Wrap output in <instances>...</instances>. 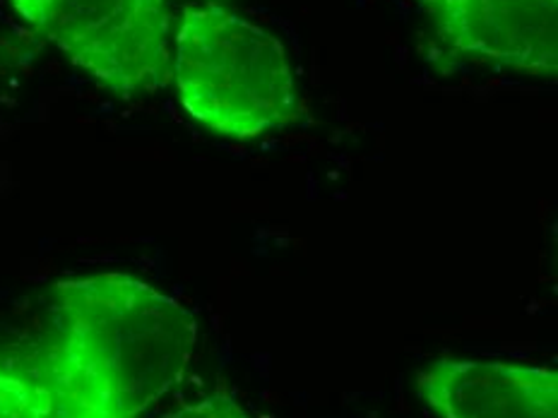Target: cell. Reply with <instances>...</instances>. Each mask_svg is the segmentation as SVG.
I'll use <instances>...</instances> for the list:
<instances>
[{
	"label": "cell",
	"mask_w": 558,
	"mask_h": 418,
	"mask_svg": "<svg viewBox=\"0 0 558 418\" xmlns=\"http://www.w3.org/2000/svg\"><path fill=\"white\" fill-rule=\"evenodd\" d=\"M56 340L29 373L53 418H140L179 385L193 361L189 308L131 274L53 286Z\"/></svg>",
	"instance_id": "1"
},
{
	"label": "cell",
	"mask_w": 558,
	"mask_h": 418,
	"mask_svg": "<svg viewBox=\"0 0 558 418\" xmlns=\"http://www.w3.org/2000/svg\"><path fill=\"white\" fill-rule=\"evenodd\" d=\"M171 83L193 121L236 143L284 131L301 115L284 44L215 0L181 13Z\"/></svg>",
	"instance_id": "2"
},
{
	"label": "cell",
	"mask_w": 558,
	"mask_h": 418,
	"mask_svg": "<svg viewBox=\"0 0 558 418\" xmlns=\"http://www.w3.org/2000/svg\"><path fill=\"white\" fill-rule=\"evenodd\" d=\"M13 8L113 95H153L171 83L169 0H17Z\"/></svg>",
	"instance_id": "3"
},
{
	"label": "cell",
	"mask_w": 558,
	"mask_h": 418,
	"mask_svg": "<svg viewBox=\"0 0 558 418\" xmlns=\"http://www.w3.org/2000/svg\"><path fill=\"white\" fill-rule=\"evenodd\" d=\"M458 56L518 73H558V0H416Z\"/></svg>",
	"instance_id": "4"
},
{
	"label": "cell",
	"mask_w": 558,
	"mask_h": 418,
	"mask_svg": "<svg viewBox=\"0 0 558 418\" xmlns=\"http://www.w3.org/2000/svg\"><path fill=\"white\" fill-rule=\"evenodd\" d=\"M416 390L438 418H558V376L539 366L438 358Z\"/></svg>",
	"instance_id": "5"
},
{
	"label": "cell",
	"mask_w": 558,
	"mask_h": 418,
	"mask_svg": "<svg viewBox=\"0 0 558 418\" xmlns=\"http://www.w3.org/2000/svg\"><path fill=\"white\" fill-rule=\"evenodd\" d=\"M0 418H53L49 394L27 368L0 364Z\"/></svg>",
	"instance_id": "6"
},
{
	"label": "cell",
	"mask_w": 558,
	"mask_h": 418,
	"mask_svg": "<svg viewBox=\"0 0 558 418\" xmlns=\"http://www.w3.org/2000/svg\"><path fill=\"white\" fill-rule=\"evenodd\" d=\"M159 418H251V416L241 409V404L234 397H229L225 392H215L201 402L181 406V409L169 411Z\"/></svg>",
	"instance_id": "7"
},
{
	"label": "cell",
	"mask_w": 558,
	"mask_h": 418,
	"mask_svg": "<svg viewBox=\"0 0 558 418\" xmlns=\"http://www.w3.org/2000/svg\"><path fill=\"white\" fill-rule=\"evenodd\" d=\"M10 3H17V0H10Z\"/></svg>",
	"instance_id": "8"
}]
</instances>
